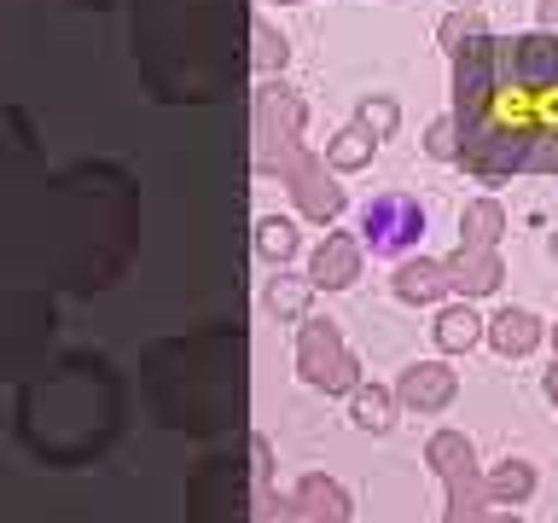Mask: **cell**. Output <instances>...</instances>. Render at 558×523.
I'll return each instance as SVG.
<instances>
[{
  "mask_svg": "<svg viewBox=\"0 0 558 523\" xmlns=\"http://www.w3.org/2000/svg\"><path fill=\"white\" fill-rule=\"evenodd\" d=\"M448 59H453V122H460L465 146H477L483 129L495 122V94H500V47L483 17L465 29V41Z\"/></svg>",
  "mask_w": 558,
  "mask_h": 523,
  "instance_id": "obj_1",
  "label": "cell"
},
{
  "mask_svg": "<svg viewBox=\"0 0 558 523\" xmlns=\"http://www.w3.org/2000/svg\"><path fill=\"white\" fill-rule=\"evenodd\" d=\"M296 378L326 396H349L361 384V361L343 343L338 320H326V314H303L296 320Z\"/></svg>",
  "mask_w": 558,
  "mask_h": 523,
  "instance_id": "obj_2",
  "label": "cell"
},
{
  "mask_svg": "<svg viewBox=\"0 0 558 523\" xmlns=\"http://www.w3.org/2000/svg\"><path fill=\"white\" fill-rule=\"evenodd\" d=\"M425 465L442 477L448 488V506L442 512L460 523V518H477L488 512V471L477 460V442H471L465 430H436L430 442H425Z\"/></svg>",
  "mask_w": 558,
  "mask_h": 523,
  "instance_id": "obj_3",
  "label": "cell"
},
{
  "mask_svg": "<svg viewBox=\"0 0 558 523\" xmlns=\"http://www.w3.org/2000/svg\"><path fill=\"white\" fill-rule=\"evenodd\" d=\"M425 204L413 198V192H378V198H366L361 209V244L373 256H408L418 251V239H425Z\"/></svg>",
  "mask_w": 558,
  "mask_h": 523,
  "instance_id": "obj_4",
  "label": "cell"
},
{
  "mask_svg": "<svg viewBox=\"0 0 558 523\" xmlns=\"http://www.w3.org/2000/svg\"><path fill=\"white\" fill-rule=\"evenodd\" d=\"M303 146V99L291 87H262L256 94V134H251V151H256V169L262 174H279V163Z\"/></svg>",
  "mask_w": 558,
  "mask_h": 523,
  "instance_id": "obj_5",
  "label": "cell"
},
{
  "mask_svg": "<svg viewBox=\"0 0 558 523\" xmlns=\"http://www.w3.org/2000/svg\"><path fill=\"white\" fill-rule=\"evenodd\" d=\"M274 181H286L296 216H308V221H338L343 204H349L343 186H338V174H331V163H326V157H314V151H303V146L279 163Z\"/></svg>",
  "mask_w": 558,
  "mask_h": 523,
  "instance_id": "obj_6",
  "label": "cell"
},
{
  "mask_svg": "<svg viewBox=\"0 0 558 523\" xmlns=\"http://www.w3.org/2000/svg\"><path fill=\"white\" fill-rule=\"evenodd\" d=\"M530 157H535V134L530 129H495V122H488L483 139H477V146H465L460 163L477 174L483 186H506L512 174L530 169Z\"/></svg>",
  "mask_w": 558,
  "mask_h": 523,
  "instance_id": "obj_7",
  "label": "cell"
},
{
  "mask_svg": "<svg viewBox=\"0 0 558 523\" xmlns=\"http://www.w3.org/2000/svg\"><path fill=\"white\" fill-rule=\"evenodd\" d=\"M366 268V244L361 233H343V227H331V233L308 251V279L314 291H349Z\"/></svg>",
  "mask_w": 558,
  "mask_h": 523,
  "instance_id": "obj_8",
  "label": "cell"
},
{
  "mask_svg": "<svg viewBox=\"0 0 558 523\" xmlns=\"http://www.w3.org/2000/svg\"><path fill=\"white\" fill-rule=\"evenodd\" d=\"M453 390H460V378H453L448 361H413L396 378V401L408 413H442V408H453Z\"/></svg>",
  "mask_w": 558,
  "mask_h": 523,
  "instance_id": "obj_9",
  "label": "cell"
},
{
  "mask_svg": "<svg viewBox=\"0 0 558 523\" xmlns=\"http://www.w3.org/2000/svg\"><path fill=\"white\" fill-rule=\"evenodd\" d=\"M279 512L296 518V523H349V518H355V506H349L343 483H331V477H320V471H308V477H296L291 500L279 506Z\"/></svg>",
  "mask_w": 558,
  "mask_h": 523,
  "instance_id": "obj_10",
  "label": "cell"
},
{
  "mask_svg": "<svg viewBox=\"0 0 558 523\" xmlns=\"http://www.w3.org/2000/svg\"><path fill=\"white\" fill-rule=\"evenodd\" d=\"M541 338H547V326H541V314L535 308H500V314H488V326H483V343L495 349V355L506 361H523V355H535Z\"/></svg>",
  "mask_w": 558,
  "mask_h": 523,
  "instance_id": "obj_11",
  "label": "cell"
},
{
  "mask_svg": "<svg viewBox=\"0 0 558 523\" xmlns=\"http://www.w3.org/2000/svg\"><path fill=\"white\" fill-rule=\"evenodd\" d=\"M448 273H453V291L460 296H488V291H500V279H506V262L495 244H460V251L448 256Z\"/></svg>",
  "mask_w": 558,
  "mask_h": 523,
  "instance_id": "obj_12",
  "label": "cell"
},
{
  "mask_svg": "<svg viewBox=\"0 0 558 523\" xmlns=\"http://www.w3.org/2000/svg\"><path fill=\"white\" fill-rule=\"evenodd\" d=\"M390 291L401 296V303H448L453 296V273H448V262H436V256H401V268L390 279Z\"/></svg>",
  "mask_w": 558,
  "mask_h": 523,
  "instance_id": "obj_13",
  "label": "cell"
},
{
  "mask_svg": "<svg viewBox=\"0 0 558 523\" xmlns=\"http://www.w3.org/2000/svg\"><path fill=\"white\" fill-rule=\"evenodd\" d=\"M436 349H442V355H471V349L483 343V314L471 308V296H460L453 291L448 303H436Z\"/></svg>",
  "mask_w": 558,
  "mask_h": 523,
  "instance_id": "obj_14",
  "label": "cell"
},
{
  "mask_svg": "<svg viewBox=\"0 0 558 523\" xmlns=\"http://www.w3.org/2000/svg\"><path fill=\"white\" fill-rule=\"evenodd\" d=\"M512 70L523 87H553L558 82V29H535L512 47Z\"/></svg>",
  "mask_w": 558,
  "mask_h": 523,
  "instance_id": "obj_15",
  "label": "cell"
},
{
  "mask_svg": "<svg viewBox=\"0 0 558 523\" xmlns=\"http://www.w3.org/2000/svg\"><path fill=\"white\" fill-rule=\"evenodd\" d=\"M396 413H401V401H396V390L390 384H355L349 390V418H355V430H373V436H384L396 425Z\"/></svg>",
  "mask_w": 558,
  "mask_h": 523,
  "instance_id": "obj_16",
  "label": "cell"
},
{
  "mask_svg": "<svg viewBox=\"0 0 558 523\" xmlns=\"http://www.w3.org/2000/svg\"><path fill=\"white\" fill-rule=\"evenodd\" d=\"M373 146H378V134H373V129H366V122L355 117L349 129H338V134L326 139V163L338 169V174H349V169H366V163H373Z\"/></svg>",
  "mask_w": 558,
  "mask_h": 523,
  "instance_id": "obj_17",
  "label": "cell"
},
{
  "mask_svg": "<svg viewBox=\"0 0 558 523\" xmlns=\"http://www.w3.org/2000/svg\"><path fill=\"white\" fill-rule=\"evenodd\" d=\"M535 465L530 460H500L495 471H488V506H523L535 500Z\"/></svg>",
  "mask_w": 558,
  "mask_h": 523,
  "instance_id": "obj_18",
  "label": "cell"
},
{
  "mask_svg": "<svg viewBox=\"0 0 558 523\" xmlns=\"http://www.w3.org/2000/svg\"><path fill=\"white\" fill-rule=\"evenodd\" d=\"M256 256L268 262V268H286L296 256V221L291 216H262L256 221Z\"/></svg>",
  "mask_w": 558,
  "mask_h": 523,
  "instance_id": "obj_19",
  "label": "cell"
},
{
  "mask_svg": "<svg viewBox=\"0 0 558 523\" xmlns=\"http://www.w3.org/2000/svg\"><path fill=\"white\" fill-rule=\"evenodd\" d=\"M308 296H314V279H308V273L296 279V273L279 268V279L268 285V314H274V320H303V314H308Z\"/></svg>",
  "mask_w": 558,
  "mask_h": 523,
  "instance_id": "obj_20",
  "label": "cell"
},
{
  "mask_svg": "<svg viewBox=\"0 0 558 523\" xmlns=\"http://www.w3.org/2000/svg\"><path fill=\"white\" fill-rule=\"evenodd\" d=\"M506 233V209L495 198H477V204H465V216H460V244H500Z\"/></svg>",
  "mask_w": 558,
  "mask_h": 523,
  "instance_id": "obj_21",
  "label": "cell"
},
{
  "mask_svg": "<svg viewBox=\"0 0 558 523\" xmlns=\"http://www.w3.org/2000/svg\"><path fill=\"white\" fill-rule=\"evenodd\" d=\"M251 59H256V70H262V76H274V70H286V59H291L286 35H274L268 24H251Z\"/></svg>",
  "mask_w": 558,
  "mask_h": 523,
  "instance_id": "obj_22",
  "label": "cell"
},
{
  "mask_svg": "<svg viewBox=\"0 0 558 523\" xmlns=\"http://www.w3.org/2000/svg\"><path fill=\"white\" fill-rule=\"evenodd\" d=\"M425 151H430V157H442V163H460V157H465L460 122H453V117H436L430 129H425Z\"/></svg>",
  "mask_w": 558,
  "mask_h": 523,
  "instance_id": "obj_23",
  "label": "cell"
},
{
  "mask_svg": "<svg viewBox=\"0 0 558 523\" xmlns=\"http://www.w3.org/2000/svg\"><path fill=\"white\" fill-rule=\"evenodd\" d=\"M361 122L384 139V134H396V129H401V105H396L390 94H366V99H361Z\"/></svg>",
  "mask_w": 558,
  "mask_h": 523,
  "instance_id": "obj_24",
  "label": "cell"
},
{
  "mask_svg": "<svg viewBox=\"0 0 558 523\" xmlns=\"http://www.w3.org/2000/svg\"><path fill=\"white\" fill-rule=\"evenodd\" d=\"M251 471H256V495H268V483H274V453H268V436H251Z\"/></svg>",
  "mask_w": 558,
  "mask_h": 523,
  "instance_id": "obj_25",
  "label": "cell"
},
{
  "mask_svg": "<svg viewBox=\"0 0 558 523\" xmlns=\"http://www.w3.org/2000/svg\"><path fill=\"white\" fill-rule=\"evenodd\" d=\"M535 17H541V29H558V0H541Z\"/></svg>",
  "mask_w": 558,
  "mask_h": 523,
  "instance_id": "obj_26",
  "label": "cell"
},
{
  "mask_svg": "<svg viewBox=\"0 0 558 523\" xmlns=\"http://www.w3.org/2000/svg\"><path fill=\"white\" fill-rule=\"evenodd\" d=\"M547 396H553V408H558V366H547Z\"/></svg>",
  "mask_w": 558,
  "mask_h": 523,
  "instance_id": "obj_27",
  "label": "cell"
},
{
  "mask_svg": "<svg viewBox=\"0 0 558 523\" xmlns=\"http://www.w3.org/2000/svg\"><path fill=\"white\" fill-rule=\"evenodd\" d=\"M279 7H308V0H279Z\"/></svg>",
  "mask_w": 558,
  "mask_h": 523,
  "instance_id": "obj_28",
  "label": "cell"
},
{
  "mask_svg": "<svg viewBox=\"0 0 558 523\" xmlns=\"http://www.w3.org/2000/svg\"><path fill=\"white\" fill-rule=\"evenodd\" d=\"M553 355H558V326H553Z\"/></svg>",
  "mask_w": 558,
  "mask_h": 523,
  "instance_id": "obj_29",
  "label": "cell"
},
{
  "mask_svg": "<svg viewBox=\"0 0 558 523\" xmlns=\"http://www.w3.org/2000/svg\"><path fill=\"white\" fill-rule=\"evenodd\" d=\"M453 7H477V0H453Z\"/></svg>",
  "mask_w": 558,
  "mask_h": 523,
  "instance_id": "obj_30",
  "label": "cell"
},
{
  "mask_svg": "<svg viewBox=\"0 0 558 523\" xmlns=\"http://www.w3.org/2000/svg\"><path fill=\"white\" fill-rule=\"evenodd\" d=\"M553 256H558V233H553Z\"/></svg>",
  "mask_w": 558,
  "mask_h": 523,
  "instance_id": "obj_31",
  "label": "cell"
}]
</instances>
